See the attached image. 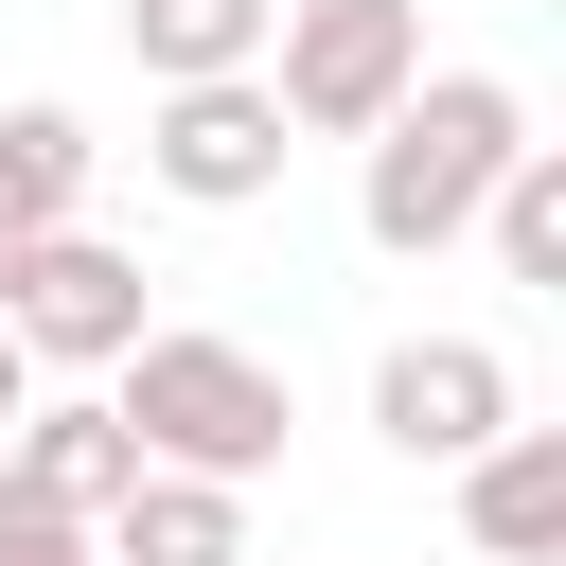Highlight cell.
<instances>
[{
  "label": "cell",
  "instance_id": "obj_13",
  "mask_svg": "<svg viewBox=\"0 0 566 566\" xmlns=\"http://www.w3.org/2000/svg\"><path fill=\"white\" fill-rule=\"evenodd\" d=\"M0 566H106V531H71L53 495H18V478H0Z\"/></svg>",
  "mask_w": 566,
  "mask_h": 566
},
{
  "label": "cell",
  "instance_id": "obj_5",
  "mask_svg": "<svg viewBox=\"0 0 566 566\" xmlns=\"http://www.w3.org/2000/svg\"><path fill=\"white\" fill-rule=\"evenodd\" d=\"M495 424H513V354H495V336H389V354H371V442H389V460H442V478H460Z\"/></svg>",
  "mask_w": 566,
  "mask_h": 566
},
{
  "label": "cell",
  "instance_id": "obj_6",
  "mask_svg": "<svg viewBox=\"0 0 566 566\" xmlns=\"http://www.w3.org/2000/svg\"><path fill=\"white\" fill-rule=\"evenodd\" d=\"M142 159H159V195H195V212H248V195H283V106H265V71H212V88H159V124H142Z\"/></svg>",
  "mask_w": 566,
  "mask_h": 566
},
{
  "label": "cell",
  "instance_id": "obj_1",
  "mask_svg": "<svg viewBox=\"0 0 566 566\" xmlns=\"http://www.w3.org/2000/svg\"><path fill=\"white\" fill-rule=\"evenodd\" d=\"M531 159V88H495V71H424L389 124H371V159H354V230L389 248V265H424V248H460L478 230V195Z\"/></svg>",
  "mask_w": 566,
  "mask_h": 566
},
{
  "label": "cell",
  "instance_id": "obj_11",
  "mask_svg": "<svg viewBox=\"0 0 566 566\" xmlns=\"http://www.w3.org/2000/svg\"><path fill=\"white\" fill-rule=\"evenodd\" d=\"M88 159H106V142H88L71 106H0V212H18V230H71V212H88Z\"/></svg>",
  "mask_w": 566,
  "mask_h": 566
},
{
  "label": "cell",
  "instance_id": "obj_4",
  "mask_svg": "<svg viewBox=\"0 0 566 566\" xmlns=\"http://www.w3.org/2000/svg\"><path fill=\"white\" fill-rule=\"evenodd\" d=\"M0 336H18L35 371H124L159 318H142V265H124L106 230H35L18 283H0Z\"/></svg>",
  "mask_w": 566,
  "mask_h": 566
},
{
  "label": "cell",
  "instance_id": "obj_9",
  "mask_svg": "<svg viewBox=\"0 0 566 566\" xmlns=\"http://www.w3.org/2000/svg\"><path fill=\"white\" fill-rule=\"evenodd\" d=\"M106 566H248V495H212V478H124Z\"/></svg>",
  "mask_w": 566,
  "mask_h": 566
},
{
  "label": "cell",
  "instance_id": "obj_14",
  "mask_svg": "<svg viewBox=\"0 0 566 566\" xmlns=\"http://www.w3.org/2000/svg\"><path fill=\"white\" fill-rule=\"evenodd\" d=\"M18 407H35V354H18V336H0V424H18Z\"/></svg>",
  "mask_w": 566,
  "mask_h": 566
},
{
  "label": "cell",
  "instance_id": "obj_8",
  "mask_svg": "<svg viewBox=\"0 0 566 566\" xmlns=\"http://www.w3.org/2000/svg\"><path fill=\"white\" fill-rule=\"evenodd\" d=\"M460 531L478 566H566V424H495L460 460Z\"/></svg>",
  "mask_w": 566,
  "mask_h": 566
},
{
  "label": "cell",
  "instance_id": "obj_15",
  "mask_svg": "<svg viewBox=\"0 0 566 566\" xmlns=\"http://www.w3.org/2000/svg\"><path fill=\"white\" fill-rule=\"evenodd\" d=\"M18 248H35V230H18V212H0V283H18Z\"/></svg>",
  "mask_w": 566,
  "mask_h": 566
},
{
  "label": "cell",
  "instance_id": "obj_10",
  "mask_svg": "<svg viewBox=\"0 0 566 566\" xmlns=\"http://www.w3.org/2000/svg\"><path fill=\"white\" fill-rule=\"evenodd\" d=\"M265 18L283 0H124V53L159 88H212V71H265Z\"/></svg>",
  "mask_w": 566,
  "mask_h": 566
},
{
  "label": "cell",
  "instance_id": "obj_7",
  "mask_svg": "<svg viewBox=\"0 0 566 566\" xmlns=\"http://www.w3.org/2000/svg\"><path fill=\"white\" fill-rule=\"evenodd\" d=\"M0 478H18V495H53L71 531H106V513H124V478H142V442L106 424V389H71V407L35 389V407L0 424Z\"/></svg>",
  "mask_w": 566,
  "mask_h": 566
},
{
  "label": "cell",
  "instance_id": "obj_12",
  "mask_svg": "<svg viewBox=\"0 0 566 566\" xmlns=\"http://www.w3.org/2000/svg\"><path fill=\"white\" fill-rule=\"evenodd\" d=\"M478 230H495V265H513V283H566V159L531 142V159L478 195Z\"/></svg>",
  "mask_w": 566,
  "mask_h": 566
},
{
  "label": "cell",
  "instance_id": "obj_2",
  "mask_svg": "<svg viewBox=\"0 0 566 566\" xmlns=\"http://www.w3.org/2000/svg\"><path fill=\"white\" fill-rule=\"evenodd\" d=\"M106 424L142 442V478H212V495H248L265 460H283V371L248 354V336H142L124 371H106Z\"/></svg>",
  "mask_w": 566,
  "mask_h": 566
},
{
  "label": "cell",
  "instance_id": "obj_3",
  "mask_svg": "<svg viewBox=\"0 0 566 566\" xmlns=\"http://www.w3.org/2000/svg\"><path fill=\"white\" fill-rule=\"evenodd\" d=\"M424 88V0H283L265 18V106L283 142H371Z\"/></svg>",
  "mask_w": 566,
  "mask_h": 566
}]
</instances>
